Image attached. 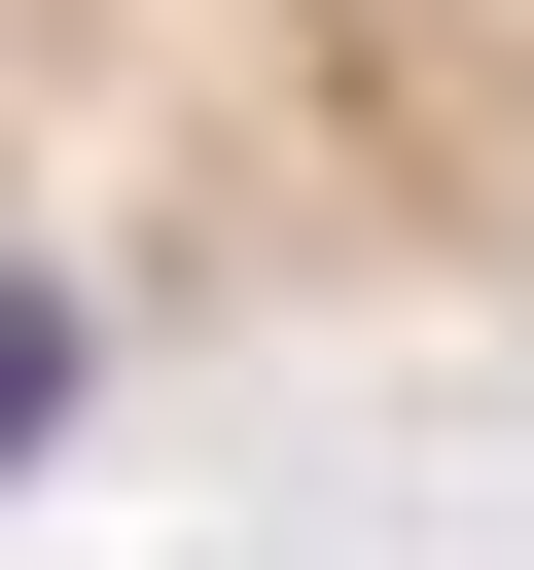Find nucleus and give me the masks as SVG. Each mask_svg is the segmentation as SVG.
<instances>
[{"label": "nucleus", "mask_w": 534, "mask_h": 570, "mask_svg": "<svg viewBox=\"0 0 534 570\" xmlns=\"http://www.w3.org/2000/svg\"><path fill=\"white\" fill-rule=\"evenodd\" d=\"M356 285H534V0H0V392Z\"/></svg>", "instance_id": "f257e3e1"}]
</instances>
